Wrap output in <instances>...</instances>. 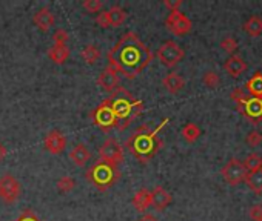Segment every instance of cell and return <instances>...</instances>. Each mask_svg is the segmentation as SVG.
<instances>
[{"label": "cell", "instance_id": "21", "mask_svg": "<svg viewBox=\"0 0 262 221\" xmlns=\"http://www.w3.org/2000/svg\"><path fill=\"white\" fill-rule=\"evenodd\" d=\"M80 57L86 65H94L100 59V49L96 45L90 43V45L83 46V49L80 52Z\"/></svg>", "mask_w": 262, "mask_h": 221}, {"label": "cell", "instance_id": "4", "mask_svg": "<svg viewBox=\"0 0 262 221\" xmlns=\"http://www.w3.org/2000/svg\"><path fill=\"white\" fill-rule=\"evenodd\" d=\"M22 195V184L14 175L5 174L0 177V200L5 205H14Z\"/></svg>", "mask_w": 262, "mask_h": 221}, {"label": "cell", "instance_id": "32", "mask_svg": "<svg viewBox=\"0 0 262 221\" xmlns=\"http://www.w3.org/2000/svg\"><path fill=\"white\" fill-rule=\"evenodd\" d=\"M249 97H250V96H247L242 89H235V91L232 92V96H230V99H233V102H236L239 106H242L244 103H246Z\"/></svg>", "mask_w": 262, "mask_h": 221}, {"label": "cell", "instance_id": "40", "mask_svg": "<svg viewBox=\"0 0 262 221\" xmlns=\"http://www.w3.org/2000/svg\"><path fill=\"white\" fill-rule=\"evenodd\" d=\"M261 135H262V134H261Z\"/></svg>", "mask_w": 262, "mask_h": 221}, {"label": "cell", "instance_id": "7", "mask_svg": "<svg viewBox=\"0 0 262 221\" xmlns=\"http://www.w3.org/2000/svg\"><path fill=\"white\" fill-rule=\"evenodd\" d=\"M93 120L96 126H99L103 131H110L111 127H117V118L113 112V108L110 103V99L103 100L93 112Z\"/></svg>", "mask_w": 262, "mask_h": 221}, {"label": "cell", "instance_id": "17", "mask_svg": "<svg viewBox=\"0 0 262 221\" xmlns=\"http://www.w3.org/2000/svg\"><path fill=\"white\" fill-rule=\"evenodd\" d=\"M162 86L170 92V94H178L185 86V80L181 74L178 72H170L162 79Z\"/></svg>", "mask_w": 262, "mask_h": 221}, {"label": "cell", "instance_id": "35", "mask_svg": "<svg viewBox=\"0 0 262 221\" xmlns=\"http://www.w3.org/2000/svg\"><path fill=\"white\" fill-rule=\"evenodd\" d=\"M250 218L253 221H261L262 220V206L261 205H255L250 208Z\"/></svg>", "mask_w": 262, "mask_h": 221}, {"label": "cell", "instance_id": "15", "mask_svg": "<svg viewBox=\"0 0 262 221\" xmlns=\"http://www.w3.org/2000/svg\"><path fill=\"white\" fill-rule=\"evenodd\" d=\"M247 62L244 60L242 57H239V55H230L229 59L225 60L224 63V69L225 72L229 74V76H232L233 79H238L241 74H244L247 71Z\"/></svg>", "mask_w": 262, "mask_h": 221}, {"label": "cell", "instance_id": "19", "mask_svg": "<svg viewBox=\"0 0 262 221\" xmlns=\"http://www.w3.org/2000/svg\"><path fill=\"white\" fill-rule=\"evenodd\" d=\"M69 54L71 51H69L68 45H52L48 49V57L56 65H63L69 59Z\"/></svg>", "mask_w": 262, "mask_h": 221}, {"label": "cell", "instance_id": "9", "mask_svg": "<svg viewBox=\"0 0 262 221\" xmlns=\"http://www.w3.org/2000/svg\"><path fill=\"white\" fill-rule=\"evenodd\" d=\"M221 174L230 186H236V184L246 180L247 171L238 158H232L230 161H227V164L221 169Z\"/></svg>", "mask_w": 262, "mask_h": 221}, {"label": "cell", "instance_id": "14", "mask_svg": "<svg viewBox=\"0 0 262 221\" xmlns=\"http://www.w3.org/2000/svg\"><path fill=\"white\" fill-rule=\"evenodd\" d=\"M68 157H69V160H71V163L74 166H77V168H83V166L90 161L91 152L83 143H77V144H74L71 147V151H69Z\"/></svg>", "mask_w": 262, "mask_h": 221}, {"label": "cell", "instance_id": "18", "mask_svg": "<svg viewBox=\"0 0 262 221\" xmlns=\"http://www.w3.org/2000/svg\"><path fill=\"white\" fill-rule=\"evenodd\" d=\"M133 208L137 211V212H141V214H145L150 206H151V192L145 188L142 189H139L134 197H133Z\"/></svg>", "mask_w": 262, "mask_h": 221}, {"label": "cell", "instance_id": "23", "mask_svg": "<svg viewBox=\"0 0 262 221\" xmlns=\"http://www.w3.org/2000/svg\"><path fill=\"white\" fill-rule=\"evenodd\" d=\"M247 183V186L256 192V194H261L262 192V168L258 169V171H253V172H247L246 175V180H244Z\"/></svg>", "mask_w": 262, "mask_h": 221}, {"label": "cell", "instance_id": "5", "mask_svg": "<svg viewBox=\"0 0 262 221\" xmlns=\"http://www.w3.org/2000/svg\"><path fill=\"white\" fill-rule=\"evenodd\" d=\"M184 55H185L184 49L174 40H167L157 49V59L167 68H174L184 59Z\"/></svg>", "mask_w": 262, "mask_h": 221}, {"label": "cell", "instance_id": "31", "mask_svg": "<svg viewBox=\"0 0 262 221\" xmlns=\"http://www.w3.org/2000/svg\"><path fill=\"white\" fill-rule=\"evenodd\" d=\"M68 40H69V35L63 28L56 29L54 34H52V42H54V45H66Z\"/></svg>", "mask_w": 262, "mask_h": 221}, {"label": "cell", "instance_id": "3", "mask_svg": "<svg viewBox=\"0 0 262 221\" xmlns=\"http://www.w3.org/2000/svg\"><path fill=\"white\" fill-rule=\"evenodd\" d=\"M119 178H120V172L117 169V166H111V164L103 163L100 160L97 163H94L90 168V171L86 172V180H88L100 192L114 186V184L119 181Z\"/></svg>", "mask_w": 262, "mask_h": 221}, {"label": "cell", "instance_id": "30", "mask_svg": "<svg viewBox=\"0 0 262 221\" xmlns=\"http://www.w3.org/2000/svg\"><path fill=\"white\" fill-rule=\"evenodd\" d=\"M221 48L227 54H233L238 49V40L235 39V37H232V35L230 37H225V39L221 42Z\"/></svg>", "mask_w": 262, "mask_h": 221}, {"label": "cell", "instance_id": "6", "mask_svg": "<svg viewBox=\"0 0 262 221\" xmlns=\"http://www.w3.org/2000/svg\"><path fill=\"white\" fill-rule=\"evenodd\" d=\"M99 157H100V161L103 163L117 166L124 160V147H122L119 140L108 137L99 147Z\"/></svg>", "mask_w": 262, "mask_h": 221}, {"label": "cell", "instance_id": "20", "mask_svg": "<svg viewBox=\"0 0 262 221\" xmlns=\"http://www.w3.org/2000/svg\"><path fill=\"white\" fill-rule=\"evenodd\" d=\"M105 14H107V20H108V26H120L124 25L125 20H127V11L124 8L120 6H113L110 8L108 11H105Z\"/></svg>", "mask_w": 262, "mask_h": 221}, {"label": "cell", "instance_id": "38", "mask_svg": "<svg viewBox=\"0 0 262 221\" xmlns=\"http://www.w3.org/2000/svg\"><path fill=\"white\" fill-rule=\"evenodd\" d=\"M137 221H159V220L156 218V215H153L150 212H145V214H142L141 217H139Z\"/></svg>", "mask_w": 262, "mask_h": 221}, {"label": "cell", "instance_id": "37", "mask_svg": "<svg viewBox=\"0 0 262 221\" xmlns=\"http://www.w3.org/2000/svg\"><path fill=\"white\" fill-rule=\"evenodd\" d=\"M96 23L100 26V28H110L108 26V20H107V14H105V11H100L96 17Z\"/></svg>", "mask_w": 262, "mask_h": 221}, {"label": "cell", "instance_id": "41", "mask_svg": "<svg viewBox=\"0 0 262 221\" xmlns=\"http://www.w3.org/2000/svg\"><path fill=\"white\" fill-rule=\"evenodd\" d=\"M261 221H262V220H261Z\"/></svg>", "mask_w": 262, "mask_h": 221}, {"label": "cell", "instance_id": "25", "mask_svg": "<svg viewBox=\"0 0 262 221\" xmlns=\"http://www.w3.org/2000/svg\"><path fill=\"white\" fill-rule=\"evenodd\" d=\"M182 137L187 143H195L201 137V127L196 123H187L182 127Z\"/></svg>", "mask_w": 262, "mask_h": 221}, {"label": "cell", "instance_id": "26", "mask_svg": "<svg viewBox=\"0 0 262 221\" xmlns=\"http://www.w3.org/2000/svg\"><path fill=\"white\" fill-rule=\"evenodd\" d=\"M76 188V180L69 175H63L62 178L57 180V189L62 194H69Z\"/></svg>", "mask_w": 262, "mask_h": 221}, {"label": "cell", "instance_id": "11", "mask_svg": "<svg viewBox=\"0 0 262 221\" xmlns=\"http://www.w3.org/2000/svg\"><path fill=\"white\" fill-rule=\"evenodd\" d=\"M97 85L107 92H116L120 88V76L113 66H107L97 79Z\"/></svg>", "mask_w": 262, "mask_h": 221}, {"label": "cell", "instance_id": "33", "mask_svg": "<svg viewBox=\"0 0 262 221\" xmlns=\"http://www.w3.org/2000/svg\"><path fill=\"white\" fill-rule=\"evenodd\" d=\"M14 221H42L36 214H34L31 209H26V211H23L19 217H17Z\"/></svg>", "mask_w": 262, "mask_h": 221}, {"label": "cell", "instance_id": "12", "mask_svg": "<svg viewBox=\"0 0 262 221\" xmlns=\"http://www.w3.org/2000/svg\"><path fill=\"white\" fill-rule=\"evenodd\" d=\"M32 22L36 25V28L42 32H46L48 29H51V26L56 22V15L48 6L39 8L32 15Z\"/></svg>", "mask_w": 262, "mask_h": 221}, {"label": "cell", "instance_id": "27", "mask_svg": "<svg viewBox=\"0 0 262 221\" xmlns=\"http://www.w3.org/2000/svg\"><path fill=\"white\" fill-rule=\"evenodd\" d=\"M242 164L247 172H253V171H258L262 168V158L258 154H250Z\"/></svg>", "mask_w": 262, "mask_h": 221}, {"label": "cell", "instance_id": "22", "mask_svg": "<svg viewBox=\"0 0 262 221\" xmlns=\"http://www.w3.org/2000/svg\"><path fill=\"white\" fill-rule=\"evenodd\" d=\"M250 97L262 99V74H255V76L246 83Z\"/></svg>", "mask_w": 262, "mask_h": 221}, {"label": "cell", "instance_id": "16", "mask_svg": "<svg viewBox=\"0 0 262 221\" xmlns=\"http://www.w3.org/2000/svg\"><path fill=\"white\" fill-rule=\"evenodd\" d=\"M241 108L244 110V114H246L253 121V124L255 123H259L262 120V99L249 97L247 102L244 103Z\"/></svg>", "mask_w": 262, "mask_h": 221}, {"label": "cell", "instance_id": "24", "mask_svg": "<svg viewBox=\"0 0 262 221\" xmlns=\"http://www.w3.org/2000/svg\"><path fill=\"white\" fill-rule=\"evenodd\" d=\"M244 29L250 37H258L262 34V18L259 15H252L249 20L244 23Z\"/></svg>", "mask_w": 262, "mask_h": 221}, {"label": "cell", "instance_id": "10", "mask_svg": "<svg viewBox=\"0 0 262 221\" xmlns=\"http://www.w3.org/2000/svg\"><path fill=\"white\" fill-rule=\"evenodd\" d=\"M43 146L51 155H59L66 147V137L62 131H59V129H52V131H49L45 135Z\"/></svg>", "mask_w": 262, "mask_h": 221}, {"label": "cell", "instance_id": "36", "mask_svg": "<svg viewBox=\"0 0 262 221\" xmlns=\"http://www.w3.org/2000/svg\"><path fill=\"white\" fill-rule=\"evenodd\" d=\"M164 5L170 9V12L179 11V8L182 6V0H164Z\"/></svg>", "mask_w": 262, "mask_h": 221}, {"label": "cell", "instance_id": "1", "mask_svg": "<svg viewBox=\"0 0 262 221\" xmlns=\"http://www.w3.org/2000/svg\"><path fill=\"white\" fill-rule=\"evenodd\" d=\"M153 59L151 51L133 31L125 32L120 40L108 51V62L117 72L127 79H134L141 74Z\"/></svg>", "mask_w": 262, "mask_h": 221}, {"label": "cell", "instance_id": "34", "mask_svg": "<svg viewBox=\"0 0 262 221\" xmlns=\"http://www.w3.org/2000/svg\"><path fill=\"white\" fill-rule=\"evenodd\" d=\"M247 143H249L252 147H258V146L262 143V135H261V132L252 131V132L247 135Z\"/></svg>", "mask_w": 262, "mask_h": 221}, {"label": "cell", "instance_id": "29", "mask_svg": "<svg viewBox=\"0 0 262 221\" xmlns=\"http://www.w3.org/2000/svg\"><path fill=\"white\" fill-rule=\"evenodd\" d=\"M82 8L86 11V12H93V14H99L103 8V3L100 0H85L82 3Z\"/></svg>", "mask_w": 262, "mask_h": 221}, {"label": "cell", "instance_id": "2", "mask_svg": "<svg viewBox=\"0 0 262 221\" xmlns=\"http://www.w3.org/2000/svg\"><path fill=\"white\" fill-rule=\"evenodd\" d=\"M168 123V118H165L159 126H157L154 131H148V127L147 126H142V127H139L137 131L134 132V135L127 141V147H128V151L136 157L139 158L142 163L148 161L156 152L157 149L162 146V141L159 138V134L161 132V129Z\"/></svg>", "mask_w": 262, "mask_h": 221}, {"label": "cell", "instance_id": "13", "mask_svg": "<svg viewBox=\"0 0 262 221\" xmlns=\"http://www.w3.org/2000/svg\"><path fill=\"white\" fill-rule=\"evenodd\" d=\"M171 194L162 186H156L151 191V206H154L156 211H165L171 205Z\"/></svg>", "mask_w": 262, "mask_h": 221}, {"label": "cell", "instance_id": "28", "mask_svg": "<svg viewBox=\"0 0 262 221\" xmlns=\"http://www.w3.org/2000/svg\"><path fill=\"white\" fill-rule=\"evenodd\" d=\"M202 83L207 88H210V89H216L221 85V77L218 76L215 71H207L204 74V77H202Z\"/></svg>", "mask_w": 262, "mask_h": 221}, {"label": "cell", "instance_id": "8", "mask_svg": "<svg viewBox=\"0 0 262 221\" xmlns=\"http://www.w3.org/2000/svg\"><path fill=\"white\" fill-rule=\"evenodd\" d=\"M165 26L174 35H185V34H188L191 31V28H193V23H191V20L184 12L173 11L167 17Z\"/></svg>", "mask_w": 262, "mask_h": 221}, {"label": "cell", "instance_id": "39", "mask_svg": "<svg viewBox=\"0 0 262 221\" xmlns=\"http://www.w3.org/2000/svg\"><path fill=\"white\" fill-rule=\"evenodd\" d=\"M6 154H8V151H6V147L0 143V161L2 160H5V157H6Z\"/></svg>", "mask_w": 262, "mask_h": 221}]
</instances>
